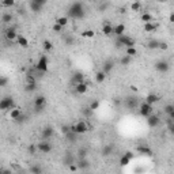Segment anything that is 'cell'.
Returning <instances> with one entry per match:
<instances>
[{
    "mask_svg": "<svg viewBox=\"0 0 174 174\" xmlns=\"http://www.w3.org/2000/svg\"><path fill=\"white\" fill-rule=\"evenodd\" d=\"M158 49H161V50H167L169 49V44L167 42H165V41H159V48Z\"/></svg>",
    "mask_w": 174,
    "mask_h": 174,
    "instance_id": "obj_48",
    "label": "cell"
},
{
    "mask_svg": "<svg viewBox=\"0 0 174 174\" xmlns=\"http://www.w3.org/2000/svg\"><path fill=\"white\" fill-rule=\"evenodd\" d=\"M117 46H127V48L135 46V40L128 37V36H125V34L118 36L117 37Z\"/></svg>",
    "mask_w": 174,
    "mask_h": 174,
    "instance_id": "obj_5",
    "label": "cell"
},
{
    "mask_svg": "<svg viewBox=\"0 0 174 174\" xmlns=\"http://www.w3.org/2000/svg\"><path fill=\"white\" fill-rule=\"evenodd\" d=\"M141 3L140 1H137V0H135L133 3L130 4V11H133V12H139V11L141 10Z\"/></svg>",
    "mask_w": 174,
    "mask_h": 174,
    "instance_id": "obj_35",
    "label": "cell"
},
{
    "mask_svg": "<svg viewBox=\"0 0 174 174\" xmlns=\"http://www.w3.org/2000/svg\"><path fill=\"white\" fill-rule=\"evenodd\" d=\"M75 90H76L78 94H86L87 90H88V86H87V83H84V82H80V83L75 84Z\"/></svg>",
    "mask_w": 174,
    "mask_h": 174,
    "instance_id": "obj_16",
    "label": "cell"
},
{
    "mask_svg": "<svg viewBox=\"0 0 174 174\" xmlns=\"http://www.w3.org/2000/svg\"><path fill=\"white\" fill-rule=\"evenodd\" d=\"M167 116H169V118H170V120H173V121H174V109L170 112V113L167 114Z\"/></svg>",
    "mask_w": 174,
    "mask_h": 174,
    "instance_id": "obj_60",
    "label": "cell"
},
{
    "mask_svg": "<svg viewBox=\"0 0 174 174\" xmlns=\"http://www.w3.org/2000/svg\"><path fill=\"white\" fill-rule=\"evenodd\" d=\"M169 130H170V133L174 136V123H171V124L169 125Z\"/></svg>",
    "mask_w": 174,
    "mask_h": 174,
    "instance_id": "obj_58",
    "label": "cell"
},
{
    "mask_svg": "<svg viewBox=\"0 0 174 174\" xmlns=\"http://www.w3.org/2000/svg\"><path fill=\"white\" fill-rule=\"evenodd\" d=\"M42 49L45 50V52H52V50H53V44L50 42L49 40H45L42 42Z\"/></svg>",
    "mask_w": 174,
    "mask_h": 174,
    "instance_id": "obj_32",
    "label": "cell"
},
{
    "mask_svg": "<svg viewBox=\"0 0 174 174\" xmlns=\"http://www.w3.org/2000/svg\"><path fill=\"white\" fill-rule=\"evenodd\" d=\"M94 36H95V31L91 30V29H87V30H84L82 33V37H84V38H93Z\"/></svg>",
    "mask_w": 174,
    "mask_h": 174,
    "instance_id": "obj_41",
    "label": "cell"
},
{
    "mask_svg": "<svg viewBox=\"0 0 174 174\" xmlns=\"http://www.w3.org/2000/svg\"><path fill=\"white\" fill-rule=\"evenodd\" d=\"M113 67H114V65H113V63H112V61H106V63L104 64V70H102V71H104L106 75H109L112 71H113Z\"/></svg>",
    "mask_w": 174,
    "mask_h": 174,
    "instance_id": "obj_33",
    "label": "cell"
},
{
    "mask_svg": "<svg viewBox=\"0 0 174 174\" xmlns=\"http://www.w3.org/2000/svg\"><path fill=\"white\" fill-rule=\"evenodd\" d=\"M54 22H56V23H59V25H61L63 27H65L68 25V18L67 17H59L56 20H54Z\"/></svg>",
    "mask_w": 174,
    "mask_h": 174,
    "instance_id": "obj_39",
    "label": "cell"
},
{
    "mask_svg": "<svg viewBox=\"0 0 174 174\" xmlns=\"http://www.w3.org/2000/svg\"><path fill=\"white\" fill-rule=\"evenodd\" d=\"M64 44H65L67 46H72V45L75 44L74 37H71V36H65V37H64Z\"/></svg>",
    "mask_w": 174,
    "mask_h": 174,
    "instance_id": "obj_43",
    "label": "cell"
},
{
    "mask_svg": "<svg viewBox=\"0 0 174 174\" xmlns=\"http://www.w3.org/2000/svg\"><path fill=\"white\" fill-rule=\"evenodd\" d=\"M37 90V83H26L25 84V91L26 93H33Z\"/></svg>",
    "mask_w": 174,
    "mask_h": 174,
    "instance_id": "obj_36",
    "label": "cell"
},
{
    "mask_svg": "<svg viewBox=\"0 0 174 174\" xmlns=\"http://www.w3.org/2000/svg\"><path fill=\"white\" fill-rule=\"evenodd\" d=\"M99 105H101V104H99V101L95 99V101H93V102H91L90 106H88V107H90V109H91L93 112H95V110L98 109V107H99Z\"/></svg>",
    "mask_w": 174,
    "mask_h": 174,
    "instance_id": "obj_46",
    "label": "cell"
},
{
    "mask_svg": "<svg viewBox=\"0 0 174 174\" xmlns=\"http://www.w3.org/2000/svg\"><path fill=\"white\" fill-rule=\"evenodd\" d=\"M113 30H114V27L110 25V22H105L104 26H102V29H101L102 34H104V36H106V37L112 36V34H113Z\"/></svg>",
    "mask_w": 174,
    "mask_h": 174,
    "instance_id": "obj_13",
    "label": "cell"
},
{
    "mask_svg": "<svg viewBox=\"0 0 174 174\" xmlns=\"http://www.w3.org/2000/svg\"><path fill=\"white\" fill-rule=\"evenodd\" d=\"M125 33V25L123 23H118L114 26V30H113V34H116V36H123V34Z\"/></svg>",
    "mask_w": 174,
    "mask_h": 174,
    "instance_id": "obj_21",
    "label": "cell"
},
{
    "mask_svg": "<svg viewBox=\"0 0 174 174\" xmlns=\"http://www.w3.org/2000/svg\"><path fill=\"white\" fill-rule=\"evenodd\" d=\"M87 154H88V150L86 147H80L76 152V157L78 159H82V158H87Z\"/></svg>",
    "mask_w": 174,
    "mask_h": 174,
    "instance_id": "obj_30",
    "label": "cell"
},
{
    "mask_svg": "<svg viewBox=\"0 0 174 174\" xmlns=\"http://www.w3.org/2000/svg\"><path fill=\"white\" fill-rule=\"evenodd\" d=\"M84 15H86V11L80 1H75L68 8V17H71L72 19H82L84 18Z\"/></svg>",
    "mask_w": 174,
    "mask_h": 174,
    "instance_id": "obj_1",
    "label": "cell"
},
{
    "mask_svg": "<svg viewBox=\"0 0 174 174\" xmlns=\"http://www.w3.org/2000/svg\"><path fill=\"white\" fill-rule=\"evenodd\" d=\"M18 36H19V34L17 33L15 27H8V29L6 30V38L10 41V42H12V41H17Z\"/></svg>",
    "mask_w": 174,
    "mask_h": 174,
    "instance_id": "obj_11",
    "label": "cell"
},
{
    "mask_svg": "<svg viewBox=\"0 0 174 174\" xmlns=\"http://www.w3.org/2000/svg\"><path fill=\"white\" fill-rule=\"evenodd\" d=\"M37 146H38V151H40V152H44V154H49L50 151H52V148H53L52 147V144L48 143L46 140L40 141Z\"/></svg>",
    "mask_w": 174,
    "mask_h": 174,
    "instance_id": "obj_10",
    "label": "cell"
},
{
    "mask_svg": "<svg viewBox=\"0 0 174 174\" xmlns=\"http://www.w3.org/2000/svg\"><path fill=\"white\" fill-rule=\"evenodd\" d=\"M83 114L86 117H90L91 114H93V110H91L90 107H86V109H83Z\"/></svg>",
    "mask_w": 174,
    "mask_h": 174,
    "instance_id": "obj_52",
    "label": "cell"
},
{
    "mask_svg": "<svg viewBox=\"0 0 174 174\" xmlns=\"http://www.w3.org/2000/svg\"><path fill=\"white\" fill-rule=\"evenodd\" d=\"M159 99H161V97H159V95H157V94H148L147 97H146V102H148L150 105L157 104Z\"/></svg>",
    "mask_w": 174,
    "mask_h": 174,
    "instance_id": "obj_20",
    "label": "cell"
},
{
    "mask_svg": "<svg viewBox=\"0 0 174 174\" xmlns=\"http://www.w3.org/2000/svg\"><path fill=\"white\" fill-rule=\"evenodd\" d=\"M169 22H170V23H174V12H171L170 15H169Z\"/></svg>",
    "mask_w": 174,
    "mask_h": 174,
    "instance_id": "obj_59",
    "label": "cell"
},
{
    "mask_svg": "<svg viewBox=\"0 0 174 174\" xmlns=\"http://www.w3.org/2000/svg\"><path fill=\"white\" fill-rule=\"evenodd\" d=\"M64 136H65V140H68L70 143H75V141L78 140V136H79V135H78L76 132H74V130L70 128L68 130L64 132Z\"/></svg>",
    "mask_w": 174,
    "mask_h": 174,
    "instance_id": "obj_12",
    "label": "cell"
},
{
    "mask_svg": "<svg viewBox=\"0 0 174 174\" xmlns=\"http://www.w3.org/2000/svg\"><path fill=\"white\" fill-rule=\"evenodd\" d=\"M52 29H53V31H54V33L60 34L61 31H63V29H64V27L61 26V25H59V23H56V22H54V23H53V26H52Z\"/></svg>",
    "mask_w": 174,
    "mask_h": 174,
    "instance_id": "obj_45",
    "label": "cell"
},
{
    "mask_svg": "<svg viewBox=\"0 0 174 174\" xmlns=\"http://www.w3.org/2000/svg\"><path fill=\"white\" fill-rule=\"evenodd\" d=\"M140 20L141 22H152L154 20V17H152V14H150V12H143L140 15Z\"/></svg>",
    "mask_w": 174,
    "mask_h": 174,
    "instance_id": "obj_29",
    "label": "cell"
},
{
    "mask_svg": "<svg viewBox=\"0 0 174 174\" xmlns=\"http://www.w3.org/2000/svg\"><path fill=\"white\" fill-rule=\"evenodd\" d=\"M48 68H49V60H48V57L44 54V56H41L40 59H38L37 64H36V70H37L38 72H41V74H45L48 71Z\"/></svg>",
    "mask_w": 174,
    "mask_h": 174,
    "instance_id": "obj_2",
    "label": "cell"
},
{
    "mask_svg": "<svg viewBox=\"0 0 174 174\" xmlns=\"http://www.w3.org/2000/svg\"><path fill=\"white\" fill-rule=\"evenodd\" d=\"M26 83H36V78L31 76V75H27L26 76Z\"/></svg>",
    "mask_w": 174,
    "mask_h": 174,
    "instance_id": "obj_53",
    "label": "cell"
},
{
    "mask_svg": "<svg viewBox=\"0 0 174 174\" xmlns=\"http://www.w3.org/2000/svg\"><path fill=\"white\" fill-rule=\"evenodd\" d=\"M105 79H106V74H105L104 71H98L97 74H95V82L97 83H104Z\"/></svg>",
    "mask_w": 174,
    "mask_h": 174,
    "instance_id": "obj_25",
    "label": "cell"
},
{
    "mask_svg": "<svg viewBox=\"0 0 174 174\" xmlns=\"http://www.w3.org/2000/svg\"><path fill=\"white\" fill-rule=\"evenodd\" d=\"M157 1H158V3H167L169 0H157Z\"/></svg>",
    "mask_w": 174,
    "mask_h": 174,
    "instance_id": "obj_61",
    "label": "cell"
},
{
    "mask_svg": "<svg viewBox=\"0 0 174 174\" xmlns=\"http://www.w3.org/2000/svg\"><path fill=\"white\" fill-rule=\"evenodd\" d=\"M155 70L161 74H166L169 70H170V64L167 63L166 60H159L155 63Z\"/></svg>",
    "mask_w": 174,
    "mask_h": 174,
    "instance_id": "obj_8",
    "label": "cell"
},
{
    "mask_svg": "<svg viewBox=\"0 0 174 174\" xmlns=\"http://www.w3.org/2000/svg\"><path fill=\"white\" fill-rule=\"evenodd\" d=\"M130 61H132V56H129V54L125 53L124 56L120 59V65H124V67H127V65H129Z\"/></svg>",
    "mask_w": 174,
    "mask_h": 174,
    "instance_id": "obj_24",
    "label": "cell"
},
{
    "mask_svg": "<svg viewBox=\"0 0 174 174\" xmlns=\"http://www.w3.org/2000/svg\"><path fill=\"white\" fill-rule=\"evenodd\" d=\"M12 107H15V102H14L12 97H4L1 98V101H0V110H11Z\"/></svg>",
    "mask_w": 174,
    "mask_h": 174,
    "instance_id": "obj_6",
    "label": "cell"
},
{
    "mask_svg": "<svg viewBox=\"0 0 174 174\" xmlns=\"http://www.w3.org/2000/svg\"><path fill=\"white\" fill-rule=\"evenodd\" d=\"M152 110H154V109H152V105H150L148 102H146V101H144L143 104L139 105V114H140L141 117L147 118L150 114H152Z\"/></svg>",
    "mask_w": 174,
    "mask_h": 174,
    "instance_id": "obj_7",
    "label": "cell"
},
{
    "mask_svg": "<svg viewBox=\"0 0 174 174\" xmlns=\"http://www.w3.org/2000/svg\"><path fill=\"white\" fill-rule=\"evenodd\" d=\"M68 170H70V171H78V170H79L76 162H75V163H72V165H70V166H68Z\"/></svg>",
    "mask_w": 174,
    "mask_h": 174,
    "instance_id": "obj_51",
    "label": "cell"
},
{
    "mask_svg": "<svg viewBox=\"0 0 174 174\" xmlns=\"http://www.w3.org/2000/svg\"><path fill=\"white\" fill-rule=\"evenodd\" d=\"M124 154L127 155V157L129 158V159H133V152H130V151H125Z\"/></svg>",
    "mask_w": 174,
    "mask_h": 174,
    "instance_id": "obj_55",
    "label": "cell"
},
{
    "mask_svg": "<svg viewBox=\"0 0 174 174\" xmlns=\"http://www.w3.org/2000/svg\"><path fill=\"white\" fill-rule=\"evenodd\" d=\"M130 161H132V159H129V158H128L125 154H124V155H121L120 159H118V162H120V166H123V167L128 166V165L130 163Z\"/></svg>",
    "mask_w": 174,
    "mask_h": 174,
    "instance_id": "obj_31",
    "label": "cell"
},
{
    "mask_svg": "<svg viewBox=\"0 0 174 174\" xmlns=\"http://www.w3.org/2000/svg\"><path fill=\"white\" fill-rule=\"evenodd\" d=\"M42 7H44V6H41V4L36 3V1H33V0L30 1V10L33 11V12H36V14L41 12V10H42Z\"/></svg>",
    "mask_w": 174,
    "mask_h": 174,
    "instance_id": "obj_26",
    "label": "cell"
},
{
    "mask_svg": "<svg viewBox=\"0 0 174 174\" xmlns=\"http://www.w3.org/2000/svg\"><path fill=\"white\" fill-rule=\"evenodd\" d=\"M71 129L74 130V132H76L78 135H84L88 130V125H87L86 121L80 120V121H78V123H75L72 127H71Z\"/></svg>",
    "mask_w": 174,
    "mask_h": 174,
    "instance_id": "obj_4",
    "label": "cell"
},
{
    "mask_svg": "<svg viewBox=\"0 0 174 174\" xmlns=\"http://www.w3.org/2000/svg\"><path fill=\"white\" fill-rule=\"evenodd\" d=\"M72 83L74 84H78V83H80V82H84V75L83 72H80V71H76L74 75H72Z\"/></svg>",
    "mask_w": 174,
    "mask_h": 174,
    "instance_id": "obj_17",
    "label": "cell"
},
{
    "mask_svg": "<svg viewBox=\"0 0 174 174\" xmlns=\"http://www.w3.org/2000/svg\"><path fill=\"white\" fill-rule=\"evenodd\" d=\"M112 152H113V146H112V144H106V146L102 148V155H104V157H109Z\"/></svg>",
    "mask_w": 174,
    "mask_h": 174,
    "instance_id": "obj_34",
    "label": "cell"
},
{
    "mask_svg": "<svg viewBox=\"0 0 174 174\" xmlns=\"http://www.w3.org/2000/svg\"><path fill=\"white\" fill-rule=\"evenodd\" d=\"M33 1H36V3L41 4V6H45V4H46V1H48V0H33Z\"/></svg>",
    "mask_w": 174,
    "mask_h": 174,
    "instance_id": "obj_56",
    "label": "cell"
},
{
    "mask_svg": "<svg viewBox=\"0 0 174 174\" xmlns=\"http://www.w3.org/2000/svg\"><path fill=\"white\" fill-rule=\"evenodd\" d=\"M76 165L79 170H87V169H90V162L87 158H82V159H78L76 161Z\"/></svg>",
    "mask_w": 174,
    "mask_h": 174,
    "instance_id": "obj_15",
    "label": "cell"
},
{
    "mask_svg": "<svg viewBox=\"0 0 174 174\" xmlns=\"http://www.w3.org/2000/svg\"><path fill=\"white\" fill-rule=\"evenodd\" d=\"M23 120H25V114L22 113V114H20V116H19V117H18L15 121H17V123H22V121H23Z\"/></svg>",
    "mask_w": 174,
    "mask_h": 174,
    "instance_id": "obj_57",
    "label": "cell"
},
{
    "mask_svg": "<svg viewBox=\"0 0 174 174\" xmlns=\"http://www.w3.org/2000/svg\"><path fill=\"white\" fill-rule=\"evenodd\" d=\"M127 106H128V109H136L137 107V101H136V98L135 97H129L127 99Z\"/></svg>",
    "mask_w": 174,
    "mask_h": 174,
    "instance_id": "obj_27",
    "label": "cell"
},
{
    "mask_svg": "<svg viewBox=\"0 0 174 174\" xmlns=\"http://www.w3.org/2000/svg\"><path fill=\"white\" fill-rule=\"evenodd\" d=\"M173 109H174V105H171V104H167V105H166V106L163 107V112H165V113H166V114H169L171 110H173Z\"/></svg>",
    "mask_w": 174,
    "mask_h": 174,
    "instance_id": "obj_49",
    "label": "cell"
},
{
    "mask_svg": "<svg viewBox=\"0 0 174 174\" xmlns=\"http://www.w3.org/2000/svg\"><path fill=\"white\" fill-rule=\"evenodd\" d=\"M34 110H36V113H41V112L44 110V107H45V105H46V98L44 97V95H37V97L34 98Z\"/></svg>",
    "mask_w": 174,
    "mask_h": 174,
    "instance_id": "obj_3",
    "label": "cell"
},
{
    "mask_svg": "<svg viewBox=\"0 0 174 174\" xmlns=\"http://www.w3.org/2000/svg\"><path fill=\"white\" fill-rule=\"evenodd\" d=\"M20 114H22V110H20L19 107L15 106V107H12V109L10 110V118L15 121V120H17V118L20 116Z\"/></svg>",
    "mask_w": 174,
    "mask_h": 174,
    "instance_id": "obj_19",
    "label": "cell"
},
{
    "mask_svg": "<svg viewBox=\"0 0 174 174\" xmlns=\"http://www.w3.org/2000/svg\"><path fill=\"white\" fill-rule=\"evenodd\" d=\"M143 30L146 31V33H152V31L157 30V26L154 25V22H146V23L143 25Z\"/></svg>",
    "mask_w": 174,
    "mask_h": 174,
    "instance_id": "obj_22",
    "label": "cell"
},
{
    "mask_svg": "<svg viewBox=\"0 0 174 174\" xmlns=\"http://www.w3.org/2000/svg\"><path fill=\"white\" fill-rule=\"evenodd\" d=\"M30 171L33 174H41V173H42V169H41L38 165H33V166L30 167Z\"/></svg>",
    "mask_w": 174,
    "mask_h": 174,
    "instance_id": "obj_44",
    "label": "cell"
},
{
    "mask_svg": "<svg viewBox=\"0 0 174 174\" xmlns=\"http://www.w3.org/2000/svg\"><path fill=\"white\" fill-rule=\"evenodd\" d=\"M107 7H109V3H104V4H101V6H99V7H98V10H99V11H101V12H104V11H105V10H106Z\"/></svg>",
    "mask_w": 174,
    "mask_h": 174,
    "instance_id": "obj_54",
    "label": "cell"
},
{
    "mask_svg": "<svg viewBox=\"0 0 174 174\" xmlns=\"http://www.w3.org/2000/svg\"><path fill=\"white\" fill-rule=\"evenodd\" d=\"M7 83H8V79L6 76H1L0 78V87H6Z\"/></svg>",
    "mask_w": 174,
    "mask_h": 174,
    "instance_id": "obj_50",
    "label": "cell"
},
{
    "mask_svg": "<svg viewBox=\"0 0 174 174\" xmlns=\"http://www.w3.org/2000/svg\"><path fill=\"white\" fill-rule=\"evenodd\" d=\"M12 19H14V17H12V14L11 12H4L3 15H1V22L3 23H11L12 22Z\"/></svg>",
    "mask_w": 174,
    "mask_h": 174,
    "instance_id": "obj_28",
    "label": "cell"
},
{
    "mask_svg": "<svg viewBox=\"0 0 174 174\" xmlns=\"http://www.w3.org/2000/svg\"><path fill=\"white\" fill-rule=\"evenodd\" d=\"M161 124V118H159V116L158 114H150L147 117V125L150 128H157L158 125Z\"/></svg>",
    "mask_w": 174,
    "mask_h": 174,
    "instance_id": "obj_9",
    "label": "cell"
},
{
    "mask_svg": "<svg viewBox=\"0 0 174 174\" xmlns=\"http://www.w3.org/2000/svg\"><path fill=\"white\" fill-rule=\"evenodd\" d=\"M54 135V129L52 127H45L42 129V132H41V136H42L44 140H48V139H50V137Z\"/></svg>",
    "mask_w": 174,
    "mask_h": 174,
    "instance_id": "obj_14",
    "label": "cell"
},
{
    "mask_svg": "<svg viewBox=\"0 0 174 174\" xmlns=\"http://www.w3.org/2000/svg\"><path fill=\"white\" fill-rule=\"evenodd\" d=\"M75 155L74 154H71L70 151H68L67 154L64 155V159H63V163L65 165V166H70V165H72V163H75Z\"/></svg>",
    "mask_w": 174,
    "mask_h": 174,
    "instance_id": "obj_18",
    "label": "cell"
},
{
    "mask_svg": "<svg viewBox=\"0 0 174 174\" xmlns=\"http://www.w3.org/2000/svg\"><path fill=\"white\" fill-rule=\"evenodd\" d=\"M147 48L148 49H158L159 48V41L158 40H150L148 41V44H147Z\"/></svg>",
    "mask_w": 174,
    "mask_h": 174,
    "instance_id": "obj_38",
    "label": "cell"
},
{
    "mask_svg": "<svg viewBox=\"0 0 174 174\" xmlns=\"http://www.w3.org/2000/svg\"><path fill=\"white\" fill-rule=\"evenodd\" d=\"M1 6L4 8H11L15 6V0H1Z\"/></svg>",
    "mask_w": 174,
    "mask_h": 174,
    "instance_id": "obj_42",
    "label": "cell"
},
{
    "mask_svg": "<svg viewBox=\"0 0 174 174\" xmlns=\"http://www.w3.org/2000/svg\"><path fill=\"white\" fill-rule=\"evenodd\" d=\"M17 44L19 45L20 48H27L29 46V41H27V38L26 37H23V36H18V38H17Z\"/></svg>",
    "mask_w": 174,
    "mask_h": 174,
    "instance_id": "obj_23",
    "label": "cell"
},
{
    "mask_svg": "<svg viewBox=\"0 0 174 174\" xmlns=\"http://www.w3.org/2000/svg\"><path fill=\"white\" fill-rule=\"evenodd\" d=\"M37 151H38L37 144H29V147H27V152H29V154L34 155V154H37Z\"/></svg>",
    "mask_w": 174,
    "mask_h": 174,
    "instance_id": "obj_40",
    "label": "cell"
},
{
    "mask_svg": "<svg viewBox=\"0 0 174 174\" xmlns=\"http://www.w3.org/2000/svg\"><path fill=\"white\" fill-rule=\"evenodd\" d=\"M127 54H129V56H136L137 54V50H136V48L135 46H129V48H127Z\"/></svg>",
    "mask_w": 174,
    "mask_h": 174,
    "instance_id": "obj_47",
    "label": "cell"
},
{
    "mask_svg": "<svg viewBox=\"0 0 174 174\" xmlns=\"http://www.w3.org/2000/svg\"><path fill=\"white\" fill-rule=\"evenodd\" d=\"M137 151H139L140 154H143V155H148V157L152 154L151 148L150 147H146V146H141V147H139V148H137Z\"/></svg>",
    "mask_w": 174,
    "mask_h": 174,
    "instance_id": "obj_37",
    "label": "cell"
}]
</instances>
